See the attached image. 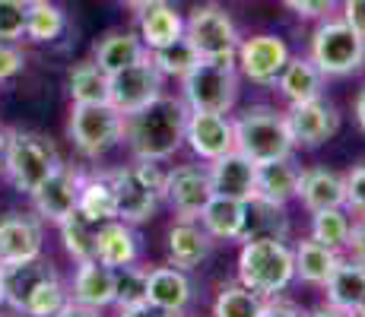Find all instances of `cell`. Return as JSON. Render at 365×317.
I'll use <instances>...</instances> for the list:
<instances>
[{
	"label": "cell",
	"mask_w": 365,
	"mask_h": 317,
	"mask_svg": "<svg viewBox=\"0 0 365 317\" xmlns=\"http://www.w3.org/2000/svg\"><path fill=\"white\" fill-rule=\"evenodd\" d=\"M187 105L172 95H156L150 105L137 108L133 115H124V140L137 159H168L185 143Z\"/></svg>",
	"instance_id": "1"
},
{
	"label": "cell",
	"mask_w": 365,
	"mask_h": 317,
	"mask_svg": "<svg viewBox=\"0 0 365 317\" xmlns=\"http://www.w3.org/2000/svg\"><path fill=\"white\" fill-rule=\"evenodd\" d=\"M296 279V254L277 238H257L245 241L238 254V283L255 289L264 298L279 295Z\"/></svg>",
	"instance_id": "2"
},
{
	"label": "cell",
	"mask_w": 365,
	"mask_h": 317,
	"mask_svg": "<svg viewBox=\"0 0 365 317\" xmlns=\"http://www.w3.org/2000/svg\"><path fill=\"white\" fill-rule=\"evenodd\" d=\"M235 124V150L248 156L255 165L270 159H286L296 150V140L289 133L286 115L267 105H255V108L242 111Z\"/></svg>",
	"instance_id": "3"
},
{
	"label": "cell",
	"mask_w": 365,
	"mask_h": 317,
	"mask_svg": "<svg viewBox=\"0 0 365 317\" xmlns=\"http://www.w3.org/2000/svg\"><path fill=\"white\" fill-rule=\"evenodd\" d=\"M108 181L118 200V219L130 225L153 219L159 200L165 197V175L150 159H137V165L118 168L108 175Z\"/></svg>",
	"instance_id": "4"
},
{
	"label": "cell",
	"mask_w": 365,
	"mask_h": 317,
	"mask_svg": "<svg viewBox=\"0 0 365 317\" xmlns=\"http://www.w3.org/2000/svg\"><path fill=\"white\" fill-rule=\"evenodd\" d=\"M61 165L58 150L51 140H45L41 133L29 130H13L4 137V172L10 175L13 187L23 194H35V187Z\"/></svg>",
	"instance_id": "5"
},
{
	"label": "cell",
	"mask_w": 365,
	"mask_h": 317,
	"mask_svg": "<svg viewBox=\"0 0 365 317\" xmlns=\"http://www.w3.org/2000/svg\"><path fill=\"white\" fill-rule=\"evenodd\" d=\"M181 93L191 111H220L226 115L238 98L235 61H200L187 76H181Z\"/></svg>",
	"instance_id": "6"
},
{
	"label": "cell",
	"mask_w": 365,
	"mask_h": 317,
	"mask_svg": "<svg viewBox=\"0 0 365 317\" xmlns=\"http://www.w3.org/2000/svg\"><path fill=\"white\" fill-rule=\"evenodd\" d=\"M312 61L324 76H349L365 67V38L343 19H324L312 35Z\"/></svg>",
	"instance_id": "7"
},
{
	"label": "cell",
	"mask_w": 365,
	"mask_h": 317,
	"mask_svg": "<svg viewBox=\"0 0 365 317\" xmlns=\"http://www.w3.org/2000/svg\"><path fill=\"white\" fill-rule=\"evenodd\" d=\"M70 140L89 159H99L118 140H124V115L111 102L73 105L70 111Z\"/></svg>",
	"instance_id": "8"
},
{
	"label": "cell",
	"mask_w": 365,
	"mask_h": 317,
	"mask_svg": "<svg viewBox=\"0 0 365 317\" xmlns=\"http://www.w3.org/2000/svg\"><path fill=\"white\" fill-rule=\"evenodd\" d=\"M185 35L197 48L200 61H235L242 45L235 23L222 6H197L185 23Z\"/></svg>",
	"instance_id": "9"
},
{
	"label": "cell",
	"mask_w": 365,
	"mask_h": 317,
	"mask_svg": "<svg viewBox=\"0 0 365 317\" xmlns=\"http://www.w3.org/2000/svg\"><path fill=\"white\" fill-rule=\"evenodd\" d=\"M156 95H163V73L156 70L150 51L137 63H130V67L108 76V102L121 115H133L137 108L150 105Z\"/></svg>",
	"instance_id": "10"
},
{
	"label": "cell",
	"mask_w": 365,
	"mask_h": 317,
	"mask_svg": "<svg viewBox=\"0 0 365 317\" xmlns=\"http://www.w3.org/2000/svg\"><path fill=\"white\" fill-rule=\"evenodd\" d=\"M80 190H83V175L73 165L61 162L38 187H35L32 200H35V213L41 216V222H54L61 225L64 219L76 213L80 203Z\"/></svg>",
	"instance_id": "11"
},
{
	"label": "cell",
	"mask_w": 365,
	"mask_h": 317,
	"mask_svg": "<svg viewBox=\"0 0 365 317\" xmlns=\"http://www.w3.org/2000/svg\"><path fill=\"white\" fill-rule=\"evenodd\" d=\"M213 197V181H210V168L203 165H181L165 175V200L178 213V219H197L200 209Z\"/></svg>",
	"instance_id": "12"
},
{
	"label": "cell",
	"mask_w": 365,
	"mask_h": 317,
	"mask_svg": "<svg viewBox=\"0 0 365 317\" xmlns=\"http://www.w3.org/2000/svg\"><path fill=\"white\" fill-rule=\"evenodd\" d=\"M54 276H58L54 264L51 260H41V257L16 260V264H0V301L23 314L29 298L38 292V286H45L48 279H54Z\"/></svg>",
	"instance_id": "13"
},
{
	"label": "cell",
	"mask_w": 365,
	"mask_h": 317,
	"mask_svg": "<svg viewBox=\"0 0 365 317\" xmlns=\"http://www.w3.org/2000/svg\"><path fill=\"white\" fill-rule=\"evenodd\" d=\"M238 67L257 86H270L277 83V76L283 73L286 61H289V48L277 35H251L238 45Z\"/></svg>",
	"instance_id": "14"
},
{
	"label": "cell",
	"mask_w": 365,
	"mask_h": 317,
	"mask_svg": "<svg viewBox=\"0 0 365 317\" xmlns=\"http://www.w3.org/2000/svg\"><path fill=\"white\" fill-rule=\"evenodd\" d=\"M185 140L200 159L213 162L235 150V124L220 111H187Z\"/></svg>",
	"instance_id": "15"
},
{
	"label": "cell",
	"mask_w": 365,
	"mask_h": 317,
	"mask_svg": "<svg viewBox=\"0 0 365 317\" xmlns=\"http://www.w3.org/2000/svg\"><path fill=\"white\" fill-rule=\"evenodd\" d=\"M286 124L296 140V146H321L336 133L340 115L331 102L324 98H312V102H299L286 111Z\"/></svg>",
	"instance_id": "16"
},
{
	"label": "cell",
	"mask_w": 365,
	"mask_h": 317,
	"mask_svg": "<svg viewBox=\"0 0 365 317\" xmlns=\"http://www.w3.org/2000/svg\"><path fill=\"white\" fill-rule=\"evenodd\" d=\"M41 241H45L41 216L6 213L4 219H0V264H16V260L41 257Z\"/></svg>",
	"instance_id": "17"
},
{
	"label": "cell",
	"mask_w": 365,
	"mask_h": 317,
	"mask_svg": "<svg viewBox=\"0 0 365 317\" xmlns=\"http://www.w3.org/2000/svg\"><path fill=\"white\" fill-rule=\"evenodd\" d=\"M257 165L238 150L210 162V181H213V194L229 197V200L248 203L257 197Z\"/></svg>",
	"instance_id": "18"
},
{
	"label": "cell",
	"mask_w": 365,
	"mask_h": 317,
	"mask_svg": "<svg viewBox=\"0 0 365 317\" xmlns=\"http://www.w3.org/2000/svg\"><path fill=\"white\" fill-rule=\"evenodd\" d=\"M296 197L302 200V207H305L308 213L346 207V178H343V175H336L334 168H324V165L305 168V172L299 175Z\"/></svg>",
	"instance_id": "19"
},
{
	"label": "cell",
	"mask_w": 365,
	"mask_h": 317,
	"mask_svg": "<svg viewBox=\"0 0 365 317\" xmlns=\"http://www.w3.org/2000/svg\"><path fill=\"white\" fill-rule=\"evenodd\" d=\"M70 298L86 308H96V311L115 305V266L102 264V260H96V257L83 260V264L76 266Z\"/></svg>",
	"instance_id": "20"
},
{
	"label": "cell",
	"mask_w": 365,
	"mask_h": 317,
	"mask_svg": "<svg viewBox=\"0 0 365 317\" xmlns=\"http://www.w3.org/2000/svg\"><path fill=\"white\" fill-rule=\"evenodd\" d=\"M327 305L340 308V311L353 314L365 305V264L356 257H340L334 266V273L324 283Z\"/></svg>",
	"instance_id": "21"
},
{
	"label": "cell",
	"mask_w": 365,
	"mask_h": 317,
	"mask_svg": "<svg viewBox=\"0 0 365 317\" xmlns=\"http://www.w3.org/2000/svg\"><path fill=\"white\" fill-rule=\"evenodd\" d=\"M137 10H140V38H143L146 51L163 48L178 35H185V19L178 16V10L168 0H146Z\"/></svg>",
	"instance_id": "22"
},
{
	"label": "cell",
	"mask_w": 365,
	"mask_h": 317,
	"mask_svg": "<svg viewBox=\"0 0 365 317\" xmlns=\"http://www.w3.org/2000/svg\"><path fill=\"white\" fill-rule=\"evenodd\" d=\"M286 235H289V216L283 203H270L264 197H251L245 203V229L238 241H257V238L286 241Z\"/></svg>",
	"instance_id": "23"
},
{
	"label": "cell",
	"mask_w": 365,
	"mask_h": 317,
	"mask_svg": "<svg viewBox=\"0 0 365 317\" xmlns=\"http://www.w3.org/2000/svg\"><path fill=\"white\" fill-rule=\"evenodd\" d=\"M277 89L289 105L312 102V98L324 95V73L312 58H289L283 73L277 76Z\"/></svg>",
	"instance_id": "24"
},
{
	"label": "cell",
	"mask_w": 365,
	"mask_h": 317,
	"mask_svg": "<svg viewBox=\"0 0 365 317\" xmlns=\"http://www.w3.org/2000/svg\"><path fill=\"white\" fill-rule=\"evenodd\" d=\"M140 254V244H137V235H133L130 222L124 219H111V222H102L96 229V260L108 266H130Z\"/></svg>",
	"instance_id": "25"
},
{
	"label": "cell",
	"mask_w": 365,
	"mask_h": 317,
	"mask_svg": "<svg viewBox=\"0 0 365 317\" xmlns=\"http://www.w3.org/2000/svg\"><path fill=\"white\" fill-rule=\"evenodd\" d=\"M210 248L213 241H210L207 229L194 225L191 219H178L168 232V260L178 270H194L200 260H207Z\"/></svg>",
	"instance_id": "26"
},
{
	"label": "cell",
	"mask_w": 365,
	"mask_h": 317,
	"mask_svg": "<svg viewBox=\"0 0 365 317\" xmlns=\"http://www.w3.org/2000/svg\"><path fill=\"white\" fill-rule=\"evenodd\" d=\"M191 301V279L178 266H156L150 270V305L163 311L181 314Z\"/></svg>",
	"instance_id": "27"
},
{
	"label": "cell",
	"mask_w": 365,
	"mask_h": 317,
	"mask_svg": "<svg viewBox=\"0 0 365 317\" xmlns=\"http://www.w3.org/2000/svg\"><path fill=\"white\" fill-rule=\"evenodd\" d=\"M299 168L292 156L286 159H270V162H261L257 165V197H264V200L270 203H289L292 197H296L299 190Z\"/></svg>",
	"instance_id": "28"
},
{
	"label": "cell",
	"mask_w": 365,
	"mask_h": 317,
	"mask_svg": "<svg viewBox=\"0 0 365 317\" xmlns=\"http://www.w3.org/2000/svg\"><path fill=\"white\" fill-rule=\"evenodd\" d=\"M197 219L203 222V229H207L210 238L235 241V238H242V229H245V203L213 194L207 207L200 209Z\"/></svg>",
	"instance_id": "29"
},
{
	"label": "cell",
	"mask_w": 365,
	"mask_h": 317,
	"mask_svg": "<svg viewBox=\"0 0 365 317\" xmlns=\"http://www.w3.org/2000/svg\"><path fill=\"white\" fill-rule=\"evenodd\" d=\"M140 58H146V45H143V38L133 32H111L96 45V63H99L108 76L130 67V63H137Z\"/></svg>",
	"instance_id": "30"
},
{
	"label": "cell",
	"mask_w": 365,
	"mask_h": 317,
	"mask_svg": "<svg viewBox=\"0 0 365 317\" xmlns=\"http://www.w3.org/2000/svg\"><path fill=\"white\" fill-rule=\"evenodd\" d=\"M76 213L86 216V219L96 222V225L118 219V200H115V190H111L108 175H93V178H83V190H80Z\"/></svg>",
	"instance_id": "31"
},
{
	"label": "cell",
	"mask_w": 365,
	"mask_h": 317,
	"mask_svg": "<svg viewBox=\"0 0 365 317\" xmlns=\"http://www.w3.org/2000/svg\"><path fill=\"white\" fill-rule=\"evenodd\" d=\"M292 254H296V276L312 286H324L327 276L334 273L336 260H340V251L327 248V244L314 241V238H305Z\"/></svg>",
	"instance_id": "32"
},
{
	"label": "cell",
	"mask_w": 365,
	"mask_h": 317,
	"mask_svg": "<svg viewBox=\"0 0 365 317\" xmlns=\"http://www.w3.org/2000/svg\"><path fill=\"white\" fill-rule=\"evenodd\" d=\"M70 98L73 105H96L108 102V73L96 61H83L70 70Z\"/></svg>",
	"instance_id": "33"
},
{
	"label": "cell",
	"mask_w": 365,
	"mask_h": 317,
	"mask_svg": "<svg viewBox=\"0 0 365 317\" xmlns=\"http://www.w3.org/2000/svg\"><path fill=\"white\" fill-rule=\"evenodd\" d=\"M153 63H156V70L163 76H187L194 67L200 63V54H197V48L191 45V38L187 35H178L175 41H168V45L163 48H153Z\"/></svg>",
	"instance_id": "34"
},
{
	"label": "cell",
	"mask_w": 365,
	"mask_h": 317,
	"mask_svg": "<svg viewBox=\"0 0 365 317\" xmlns=\"http://www.w3.org/2000/svg\"><path fill=\"white\" fill-rule=\"evenodd\" d=\"M264 314V295H257L255 289L232 283L222 286L216 295L213 317H261Z\"/></svg>",
	"instance_id": "35"
},
{
	"label": "cell",
	"mask_w": 365,
	"mask_h": 317,
	"mask_svg": "<svg viewBox=\"0 0 365 317\" xmlns=\"http://www.w3.org/2000/svg\"><path fill=\"white\" fill-rule=\"evenodd\" d=\"M115 305L121 311L150 305V270L140 266H118L115 270Z\"/></svg>",
	"instance_id": "36"
},
{
	"label": "cell",
	"mask_w": 365,
	"mask_h": 317,
	"mask_svg": "<svg viewBox=\"0 0 365 317\" xmlns=\"http://www.w3.org/2000/svg\"><path fill=\"white\" fill-rule=\"evenodd\" d=\"M64 26H67L64 10L54 6L51 0L26 6V38L29 41H54L64 32Z\"/></svg>",
	"instance_id": "37"
},
{
	"label": "cell",
	"mask_w": 365,
	"mask_h": 317,
	"mask_svg": "<svg viewBox=\"0 0 365 317\" xmlns=\"http://www.w3.org/2000/svg\"><path fill=\"white\" fill-rule=\"evenodd\" d=\"M312 238L321 244H327V248L340 251L346 248L349 241V229H353V222H349L346 209L343 207H334V209H318V213H312Z\"/></svg>",
	"instance_id": "38"
},
{
	"label": "cell",
	"mask_w": 365,
	"mask_h": 317,
	"mask_svg": "<svg viewBox=\"0 0 365 317\" xmlns=\"http://www.w3.org/2000/svg\"><path fill=\"white\" fill-rule=\"evenodd\" d=\"M96 229H99V225L89 222L86 216H80V213H73L70 219L61 222L64 248H67V254L76 260V264H83V260H93V257H96Z\"/></svg>",
	"instance_id": "39"
},
{
	"label": "cell",
	"mask_w": 365,
	"mask_h": 317,
	"mask_svg": "<svg viewBox=\"0 0 365 317\" xmlns=\"http://www.w3.org/2000/svg\"><path fill=\"white\" fill-rule=\"evenodd\" d=\"M70 301V295H67V289L64 283H61L58 276L54 279H48L45 286H38V292L29 298V305H26V317H54Z\"/></svg>",
	"instance_id": "40"
},
{
	"label": "cell",
	"mask_w": 365,
	"mask_h": 317,
	"mask_svg": "<svg viewBox=\"0 0 365 317\" xmlns=\"http://www.w3.org/2000/svg\"><path fill=\"white\" fill-rule=\"evenodd\" d=\"M26 6L23 0H0V41H19L26 35Z\"/></svg>",
	"instance_id": "41"
},
{
	"label": "cell",
	"mask_w": 365,
	"mask_h": 317,
	"mask_svg": "<svg viewBox=\"0 0 365 317\" xmlns=\"http://www.w3.org/2000/svg\"><path fill=\"white\" fill-rule=\"evenodd\" d=\"M346 207L356 216H365V165H356L346 175Z\"/></svg>",
	"instance_id": "42"
},
{
	"label": "cell",
	"mask_w": 365,
	"mask_h": 317,
	"mask_svg": "<svg viewBox=\"0 0 365 317\" xmlns=\"http://www.w3.org/2000/svg\"><path fill=\"white\" fill-rule=\"evenodd\" d=\"M26 67V54L16 48V41H0V83L13 80Z\"/></svg>",
	"instance_id": "43"
},
{
	"label": "cell",
	"mask_w": 365,
	"mask_h": 317,
	"mask_svg": "<svg viewBox=\"0 0 365 317\" xmlns=\"http://www.w3.org/2000/svg\"><path fill=\"white\" fill-rule=\"evenodd\" d=\"M283 4L302 19H321V16H327V13L334 10L336 0H283Z\"/></svg>",
	"instance_id": "44"
},
{
	"label": "cell",
	"mask_w": 365,
	"mask_h": 317,
	"mask_svg": "<svg viewBox=\"0 0 365 317\" xmlns=\"http://www.w3.org/2000/svg\"><path fill=\"white\" fill-rule=\"evenodd\" d=\"M343 23L365 38V0H343Z\"/></svg>",
	"instance_id": "45"
},
{
	"label": "cell",
	"mask_w": 365,
	"mask_h": 317,
	"mask_svg": "<svg viewBox=\"0 0 365 317\" xmlns=\"http://www.w3.org/2000/svg\"><path fill=\"white\" fill-rule=\"evenodd\" d=\"M261 317H308L296 301H286V298H277L273 295V301H264V314Z\"/></svg>",
	"instance_id": "46"
},
{
	"label": "cell",
	"mask_w": 365,
	"mask_h": 317,
	"mask_svg": "<svg viewBox=\"0 0 365 317\" xmlns=\"http://www.w3.org/2000/svg\"><path fill=\"white\" fill-rule=\"evenodd\" d=\"M349 254H353L359 264H365V216L353 222V229H349V241H346Z\"/></svg>",
	"instance_id": "47"
},
{
	"label": "cell",
	"mask_w": 365,
	"mask_h": 317,
	"mask_svg": "<svg viewBox=\"0 0 365 317\" xmlns=\"http://www.w3.org/2000/svg\"><path fill=\"white\" fill-rule=\"evenodd\" d=\"M54 317H99V311H96V308H86V305H80V301H73L70 298L64 308H61L58 314Z\"/></svg>",
	"instance_id": "48"
},
{
	"label": "cell",
	"mask_w": 365,
	"mask_h": 317,
	"mask_svg": "<svg viewBox=\"0 0 365 317\" xmlns=\"http://www.w3.org/2000/svg\"><path fill=\"white\" fill-rule=\"evenodd\" d=\"M121 317H178V314L163 311V308H153V305H140V308H128V311H121Z\"/></svg>",
	"instance_id": "49"
},
{
	"label": "cell",
	"mask_w": 365,
	"mask_h": 317,
	"mask_svg": "<svg viewBox=\"0 0 365 317\" xmlns=\"http://www.w3.org/2000/svg\"><path fill=\"white\" fill-rule=\"evenodd\" d=\"M353 108H356V121H359V127L365 130V86L359 89V95H356V105H353Z\"/></svg>",
	"instance_id": "50"
},
{
	"label": "cell",
	"mask_w": 365,
	"mask_h": 317,
	"mask_svg": "<svg viewBox=\"0 0 365 317\" xmlns=\"http://www.w3.org/2000/svg\"><path fill=\"white\" fill-rule=\"evenodd\" d=\"M308 317H353V314L340 311V308H334V305H324V308H318V311L308 314Z\"/></svg>",
	"instance_id": "51"
},
{
	"label": "cell",
	"mask_w": 365,
	"mask_h": 317,
	"mask_svg": "<svg viewBox=\"0 0 365 317\" xmlns=\"http://www.w3.org/2000/svg\"><path fill=\"white\" fill-rule=\"evenodd\" d=\"M124 4H130V6H143L146 0H124Z\"/></svg>",
	"instance_id": "52"
},
{
	"label": "cell",
	"mask_w": 365,
	"mask_h": 317,
	"mask_svg": "<svg viewBox=\"0 0 365 317\" xmlns=\"http://www.w3.org/2000/svg\"><path fill=\"white\" fill-rule=\"evenodd\" d=\"M353 317H365V305L359 308V311H353Z\"/></svg>",
	"instance_id": "53"
},
{
	"label": "cell",
	"mask_w": 365,
	"mask_h": 317,
	"mask_svg": "<svg viewBox=\"0 0 365 317\" xmlns=\"http://www.w3.org/2000/svg\"><path fill=\"white\" fill-rule=\"evenodd\" d=\"M0 175H4V152H0Z\"/></svg>",
	"instance_id": "54"
},
{
	"label": "cell",
	"mask_w": 365,
	"mask_h": 317,
	"mask_svg": "<svg viewBox=\"0 0 365 317\" xmlns=\"http://www.w3.org/2000/svg\"><path fill=\"white\" fill-rule=\"evenodd\" d=\"M23 4H41V0H23Z\"/></svg>",
	"instance_id": "55"
}]
</instances>
